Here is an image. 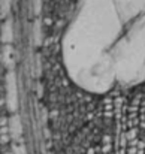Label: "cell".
I'll return each instance as SVG.
<instances>
[{
    "label": "cell",
    "mask_w": 145,
    "mask_h": 154,
    "mask_svg": "<svg viewBox=\"0 0 145 154\" xmlns=\"http://www.w3.org/2000/svg\"><path fill=\"white\" fill-rule=\"evenodd\" d=\"M121 29L114 0L79 2L61 44L64 69L79 88L103 94L117 84L114 50Z\"/></svg>",
    "instance_id": "cell-1"
},
{
    "label": "cell",
    "mask_w": 145,
    "mask_h": 154,
    "mask_svg": "<svg viewBox=\"0 0 145 154\" xmlns=\"http://www.w3.org/2000/svg\"><path fill=\"white\" fill-rule=\"evenodd\" d=\"M121 36L114 50L117 82L126 87L145 81V0H114Z\"/></svg>",
    "instance_id": "cell-2"
}]
</instances>
